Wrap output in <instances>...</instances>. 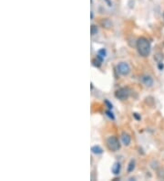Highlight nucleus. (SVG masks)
Listing matches in <instances>:
<instances>
[{
	"label": "nucleus",
	"mask_w": 164,
	"mask_h": 181,
	"mask_svg": "<svg viewBox=\"0 0 164 181\" xmlns=\"http://www.w3.org/2000/svg\"><path fill=\"white\" fill-rule=\"evenodd\" d=\"M137 50L141 57H148L152 50L150 42L146 38H140L137 40Z\"/></svg>",
	"instance_id": "obj_1"
},
{
	"label": "nucleus",
	"mask_w": 164,
	"mask_h": 181,
	"mask_svg": "<svg viewBox=\"0 0 164 181\" xmlns=\"http://www.w3.org/2000/svg\"><path fill=\"white\" fill-rule=\"evenodd\" d=\"M106 143H107L108 148L112 152H117L120 149V143L116 136H110V137L107 139Z\"/></svg>",
	"instance_id": "obj_2"
},
{
	"label": "nucleus",
	"mask_w": 164,
	"mask_h": 181,
	"mask_svg": "<svg viewBox=\"0 0 164 181\" xmlns=\"http://www.w3.org/2000/svg\"><path fill=\"white\" fill-rule=\"evenodd\" d=\"M129 94H131V91H129V88L123 87V88H119V90L116 91L115 97L119 100L125 101L129 97Z\"/></svg>",
	"instance_id": "obj_3"
},
{
	"label": "nucleus",
	"mask_w": 164,
	"mask_h": 181,
	"mask_svg": "<svg viewBox=\"0 0 164 181\" xmlns=\"http://www.w3.org/2000/svg\"><path fill=\"white\" fill-rule=\"evenodd\" d=\"M117 70H118V72L122 75V76H127V75L129 74L131 72V67H129V65L125 62V61H122V62H119L117 65Z\"/></svg>",
	"instance_id": "obj_4"
},
{
	"label": "nucleus",
	"mask_w": 164,
	"mask_h": 181,
	"mask_svg": "<svg viewBox=\"0 0 164 181\" xmlns=\"http://www.w3.org/2000/svg\"><path fill=\"white\" fill-rule=\"evenodd\" d=\"M141 82L147 87H152L153 85V79L150 75H143V76H141Z\"/></svg>",
	"instance_id": "obj_5"
},
{
	"label": "nucleus",
	"mask_w": 164,
	"mask_h": 181,
	"mask_svg": "<svg viewBox=\"0 0 164 181\" xmlns=\"http://www.w3.org/2000/svg\"><path fill=\"white\" fill-rule=\"evenodd\" d=\"M121 141H122V144L124 145H129V144H131V136H129V134L127 133H122L121 135Z\"/></svg>",
	"instance_id": "obj_6"
},
{
	"label": "nucleus",
	"mask_w": 164,
	"mask_h": 181,
	"mask_svg": "<svg viewBox=\"0 0 164 181\" xmlns=\"http://www.w3.org/2000/svg\"><path fill=\"white\" fill-rule=\"evenodd\" d=\"M120 169H121V166H120L119 162H116V163H114V165L112 166L111 171L114 175H119L120 172Z\"/></svg>",
	"instance_id": "obj_7"
},
{
	"label": "nucleus",
	"mask_w": 164,
	"mask_h": 181,
	"mask_svg": "<svg viewBox=\"0 0 164 181\" xmlns=\"http://www.w3.org/2000/svg\"><path fill=\"white\" fill-rule=\"evenodd\" d=\"M106 56H107V50H105V48H100V50L98 51L97 58L101 60L102 61H103V60L106 58Z\"/></svg>",
	"instance_id": "obj_8"
},
{
	"label": "nucleus",
	"mask_w": 164,
	"mask_h": 181,
	"mask_svg": "<svg viewBox=\"0 0 164 181\" xmlns=\"http://www.w3.org/2000/svg\"><path fill=\"white\" fill-rule=\"evenodd\" d=\"M91 152L95 154H100L103 153V149L98 145H93L91 147Z\"/></svg>",
	"instance_id": "obj_9"
},
{
	"label": "nucleus",
	"mask_w": 164,
	"mask_h": 181,
	"mask_svg": "<svg viewBox=\"0 0 164 181\" xmlns=\"http://www.w3.org/2000/svg\"><path fill=\"white\" fill-rule=\"evenodd\" d=\"M135 165H136V163H135V160H131L129 163V166H128V172L129 173H131V172H132L133 170L135 169Z\"/></svg>",
	"instance_id": "obj_10"
},
{
	"label": "nucleus",
	"mask_w": 164,
	"mask_h": 181,
	"mask_svg": "<svg viewBox=\"0 0 164 181\" xmlns=\"http://www.w3.org/2000/svg\"><path fill=\"white\" fill-rule=\"evenodd\" d=\"M102 64V60H100L98 58H97L96 57V59H94L92 60V65L94 66V67H96V68H100V66Z\"/></svg>",
	"instance_id": "obj_11"
},
{
	"label": "nucleus",
	"mask_w": 164,
	"mask_h": 181,
	"mask_svg": "<svg viewBox=\"0 0 164 181\" xmlns=\"http://www.w3.org/2000/svg\"><path fill=\"white\" fill-rule=\"evenodd\" d=\"M98 31V27L96 25H91V27H90V33H91V36H94V35H96Z\"/></svg>",
	"instance_id": "obj_12"
},
{
	"label": "nucleus",
	"mask_w": 164,
	"mask_h": 181,
	"mask_svg": "<svg viewBox=\"0 0 164 181\" xmlns=\"http://www.w3.org/2000/svg\"><path fill=\"white\" fill-rule=\"evenodd\" d=\"M157 175H158V178H161V179H164V168L161 167V168H159L157 171Z\"/></svg>",
	"instance_id": "obj_13"
},
{
	"label": "nucleus",
	"mask_w": 164,
	"mask_h": 181,
	"mask_svg": "<svg viewBox=\"0 0 164 181\" xmlns=\"http://www.w3.org/2000/svg\"><path fill=\"white\" fill-rule=\"evenodd\" d=\"M163 55L161 54V53H158L156 56L154 57V59H155V60L157 61L158 63H159V62H162V60H163Z\"/></svg>",
	"instance_id": "obj_14"
},
{
	"label": "nucleus",
	"mask_w": 164,
	"mask_h": 181,
	"mask_svg": "<svg viewBox=\"0 0 164 181\" xmlns=\"http://www.w3.org/2000/svg\"><path fill=\"white\" fill-rule=\"evenodd\" d=\"M102 25H103V28H107V29H109L111 27V23H110V21L109 19H104L102 21Z\"/></svg>",
	"instance_id": "obj_15"
},
{
	"label": "nucleus",
	"mask_w": 164,
	"mask_h": 181,
	"mask_svg": "<svg viewBox=\"0 0 164 181\" xmlns=\"http://www.w3.org/2000/svg\"><path fill=\"white\" fill-rule=\"evenodd\" d=\"M106 113V114H107V116L109 117L110 119H111V120H115V116H114V114H113V113L111 112V110H108V111H106L105 112Z\"/></svg>",
	"instance_id": "obj_16"
},
{
	"label": "nucleus",
	"mask_w": 164,
	"mask_h": 181,
	"mask_svg": "<svg viewBox=\"0 0 164 181\" xmlns=\"http://www.w3.org/2000/svg\"><path fill=\"white\" fill-rule=\"evenodd\" d=\"M105 104L107 105V107L109 108L110 110H111L112 109V104H111V103H110V101H108V100H105Z\"/></svg>",
	"instance_id": "obj_17"
},
{
	"label": "nucleus",
	"mask_w": 164,
	"mask_h": 181,
	"mask_svg": "<svg viewBox=\"0 0 164 181\" xmlns=\"http://www.w3.org/2000/svg\"><path fill=\"white\" fill-rule=\"evenodd\" d=\"M133 116H134L135 119H136V120H138V121L140 120V119H141L140 115H139V113H133Z\"/></svg>",
	"instance_id": "obj_18"
},
{
	"label": "nucleus",
	"mask_w": 164,
	"mask_h": 181,
	"mask_svg": "<svg viewBox=\"0 0 164 181\" xmlns=\"http://www.w3.org/2000/svg\"><path fill=\"white\" fill-rule=\"evenodd\" d=\"M158 68H159V70H163V68H164V65H163V63H162V62H159V63H158Z\"/></svg>",
	"instance_id": "obj_19"
},
{
	"label": "nucleus",
	"mask_w": 164,
	"mask_h": 181,
	"mask_svg": "<svg viewBox=\"0 0 164 181\" xmlns=\"http://www.w3.org/2000/svg\"><path fill=\"white\" fill-rule=\"evenodd\" d=\"M105 2L108 4V6H109V7H111L112 6V3H111L110 0H105Z\"/></svg>",
	"instance_id": "obj_20"
},
{
	"label": "nucleus",
	"mask_w": 164,
	"mask_h": 181,
	"mask_svg": "<svg viewBox=\"0 0 164 181\" xmlns=\"http://www.w3.org/2000/svg\"><path fill=\"white\" fill-rule=\"evenodd\" d=\"M90 19H94V13H93V11L90 12Z\"/></svg>",
	"instance_id": "obj_21"
},
{
	"label": "nucleus",
	"mask_w": 164,
	"mask_h": 181,
	"mask_svg": "<svg viewBox=\"0 0 164 181\" xmlns=\"http://www.w3.org/2000/svg\"><path fill=\"white\" fill-rule=\"evenodd\" d=\"M163 19H164V12H163Z\"/></svg>",
	"instance_id": "obj_22"
}]
</instances>
